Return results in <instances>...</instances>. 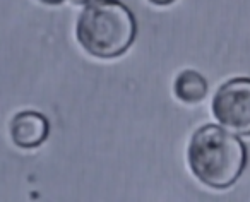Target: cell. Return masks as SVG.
<instances>
[{
    "mask_svg": "<svg viewBox=\"0 0 250 202\" xmlns=\"http://www.w3.org/2000/svg\"><path fill=\"white\" fill-rule=\"evenodd\" d=\"M187 161L192 175L201 183L223 190L242 177L247 166V146L238 134L209 123L190 137Z\"/></svg>",
    "mask_w": 250,
    "mask_h": 202,
    "instance_id": "6da1fadb",
    "label": "cell"
},
{
    "mask_svg": "<svg viewBox=\"0 0 250 202\" xmlns=\"http://www.w3.org/2000/svg\"><path fill=\"white\" fill-rule=\"evenodd\" d=\"M136 31L132 12L118 0H94L83 9L76 22V38L83 50L103 60L124 55Z\"/></svg>",
    "mask_w": 250,
    "mask_h": 202,
    "instance_id": "7a4b0ae2",
    "label": "cell"
},
{
    "mask_svg": "<svg viewBox=\"0 0 250 202\" xmlns=\"http://www.w3.org/2000/svg\"><path fill=\"white\" fill-rule=\"evenodd\" d=\"M211 110L221 127L238 136H250V77H233L221 84Z\"/></svg>",
    "mask_w": 250,
    "mask_h": 202,
    "instance_id": "3957f363",
    "label": "cell"
},
{
    "mask_svg": "<svg viewBox=\"0 0 250 202\" xmlns=\"http://www.w3.org/2000/svg\"><path fill=\"white\" fill-rule=\"evenodd\" d=\"M12 142L21 149H35L46 141L50 123L45 115L35 110L19 112L11 122Z\"/></svg>",
    "mask_w": 250,
    "mask_h": 202,
    "instance_id": "277c9868",
    "label": "cell"
},
{
    "mask_svg": "<svg viewBox=\"0 0 250 202\" xmlns=\"http://www.w3.org/2000/svg\"><path fill=\"white\" fill-rule=\"evenodd\" d=\"M173 93L178 100L188 103V105L201 103L208 96V81L194 69L182 70L175 79Z\"/></svg>",
    "mask_w": 250,
    "mask_h": 202,
    "instance_id": "5b68a950",
    "label": "cell"
},
{
    "mask_svg": "<svg viewBox=\"0 0 250 202\" xmlns=\"http://www.w3.org/2000/svg\"><path fill=\"white\" fill-rule=\"evenodd\" d=\"M151 4H154V5H160V7H163V5H170V4H173L175 0H149Z\"/></svg>",
    "mask_w": 250,
    "mask_h": 202,
    "instance_id": "8992f818",
    "label": "cell"
},
{
    "mask_svg": "<svg viewBox=\"0 0 250 202\" xmlns=\"http://www.w3.org/2000/svg\"><path fill=\"white\" fill-rule=\"evenodd\" d=\"M42 4H46V5H59V4H62L63 0H40Z\"/></svg>",
    "mask_w": 250,
    "mask_h": 202,
    "instance_id": "52a82bcc",
    "label": "cell"
},
{
    "mask_svg": "<svg viewBox=\"0 0 250 202\" xmlns=\"http://www.w3.org/2000/svg\"><path fill=\"white\" fill-rule=\"evenodd\" d=\"M74 5H87L91 4V2H94V0H70Z\"/></svg>",
    "mask_w": 250,
    "mask_h": 202,
    "instance_id": "ba28073f",
    "label": "cell"
}]
</instances>
